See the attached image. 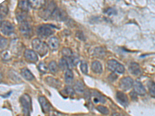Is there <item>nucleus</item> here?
Masks as SVG:
<instances>
[{
    "label": "nucleus",
    "instance_id": "6e6552de",
    "mask_svg": "<svg viewBox=\"0 0 155 116\" xmlns=\"http://www.w3.org/2000/svg\"><path fill=\"white\" fill-rule=\"evenodd\" d=\"M20 30L21 34L26 37H30L32 34V28L28 21L20 23Z\"/></svg>",
    "mask_w": 155,
    "mask_h": 116
},
{
    "label": "nucleus",
    "instance_id": "4be33fe9",
    "mask_svg": "<svg viewBox=\"0 0 155 116\" xmlns=\"http://www.w3.org/2000/svg\"><path fill=\"white\" fill-rule=\"evenodd\" d=\"M59 67L61 70L65 71L69 69L70 64L68 62V60L66 58H62L59 61Z\"/></svg>",
    "mask_w": 155,
    "mask_h": 116
},
{
    "label": "nucleus",
    "instance_id": "393cba45",
    "mask_svg": "<svg viewBox=\"0 0 155 116\" xmlns=\"http://www.w3.org/2000/svg\"><path fill=\"white\" fill-rule=\"evenodd\" d=\"M62 53L63 55L66 58H72L73 55V53L72 52L71 49L67 48H64L62 49Z\"/></svg>",
    "mask_w": 155,
    "mask_h": 116
},
{
    "label": "nucleus",
    "instance_id": "2f4dec72",
    "mask_svg": "<svg viewBox=\"0 0 155 116\" xmlns=\"http://www.w3.org/2000/svg\"><path fill=\"white\" fill-rule=\"evenodd\" d=\"M80 69H81V71L84 74H87L88 72V65L84 61H82L81 63V66H80Z\"/></svg>",
    "mask_w": 155,
    "mask_h": 116
},
{
    "label": "nucleus",
    "instance_id": "4c0bfd02",
    "mask_svg": "<svg viewBox=\"0 0 155 116\" xmlns=\"http://www.w3.org/2000/svg\"><path fill=\"white\" fill-rule=\"evenodd\" d=\"M117 77V76L116 75V74H111V75H110V80H112V79L113 81H114V80H115L116 79V78H117V77Z\"/></svg>",
    "mask_w": 155,
    "mask_h": 116
},
{
    "label": "nucleus",
    "instance_id": "aec40b11",
    "mask_svg": "<svg viewBox=\"0 0 155 116\" xmlns=\"http://www.w3.org/2000/svg\"><path fill=\"white\" fill-rule=\"evenodd\" d=\"M65 81L67 84L70 85L72 83L74 79V74L71 70H67L65 73Z\"/></svg>",
    "mask_w": 155,
    "mask_h": 116
},
{
    "label": "nucleus",
    "instance_id": "c85d7f7f",
    "mask_svg": "<svg viewBox=\"0 0 155 116\" xmlns=\"http://www.w3.org/2000/svg\"><path fill=\"white\" fill-rule=\"evenodd\" d=\"M95 55L97 56V57H98L102 58L105 55V53H104V49L101 48H96L95 50Z\"/></svg>",
    "mask_w": 155,
    "mask_h": 116
},
{
    "label": "nucleus",
    "instance_id": "cd10ccee",
    "mask_svg": "<svg viewBox=\"0 0 155 116\" xmlns=\"http://www.w3.org/2000/svg\"><path fill=\"white\" fill-rule=\"evenodd\" d=\"M48 67H49L50 71L51 72H52V73H56V72H58V65L56 64V61H51L50 63H49Z\"/></svg>",
    "mask_w": 155,
    "mask_h": 116
},
{
    "label": "nucleus",
    "instance_id": "f257e3e1",
    "mask_svg": "<svg viewBox=\"0 0 155 116\" xmlns=\"http://www.w3.org/2000/svg\"><path fill=\"white\" fill-rule=\"evenodd\" d=\"M32 45L34 50L41 56H44L48 53V46L39 38H35L33 40Z\"/></svg>",
    "mask_w": 155,
    "mask_h": 116
},
{
    "label": "nucleus",
    "instance_id": "bb28decb",
    "mask_svg": "<svg viewBox=\"0 0 155 116\" xmlns=\"http://www.w3.org/2000/svg\"><path fill=\"white\" fill-rule=\"evenodd\" d=\"M5 3H3L1 5V18L5 16L7 14L8 9L6 4H5Z\"/></svg>",
    "mask_w": 155,
    "mask_h": 116
},
{
    "label": "nucleus",
    "instance_id": "412c9836",
    "mask_svg": "<svg viewBox=\"0 0 155 116\" xmlns=\"http://www.w3.org/2000/svg\"><path fill=\"white\" fill-rule=\"evenodd\" d=\"M26 12L20 11L16 14V18L19 22V23H21L26 21L27 14H26Z\"/></svg>",
    "mask_w": 155,
    "mask_h": 116
},
{
    "label": "nucleus",
    "instance_id": "a878e982",
    "mask_svg": "<svg viewBox=\"0 0 155 116\" xmlns=\"http://www.w3.org/2000/svg\"><path fill=\"white\" fill-rule=\"evenodd\" d=\"M148 90L151 95L155 97V83L153 81H148L147 84Z\"/></svg>",
    "mask_w": 155,
    "mask_h": 116
},
{
    "label": "nucleus",
    "instance_id": "dca6fc26",
    "mask_svg": "<svg viewBox=\"0 0 155 116\" xmlns=\"http://www.w3.org/2000/svg\"><path fill=\"white\" fill-rule=\"evenodd\" d=\"M46 81L47 84L53 87V88H59L60 86V83L58 79H54L51 77H47L46 78Z\"/></svg>",
    "mask_w": 155,
    "mask_h": 116
},
{
    "label": "nucleus",
    "instance_id": "b1692460",
    "mask_svg": "<svg viewBox=\"0 0 155 116\" xmlns=\"http://www.w3.org/2000/svg\"><path fill=\"white\" fill-rule=\"evenodd\" d=\"M74 89L77 93H83L84 91V86L83 84L81 81H78L74 85Z\"/></svg>",
    "mask_w": 155,
    "mask_h": 116
},
{
    "label": "nucleus",
    "instance_id": "5701e85b",
    "mask_svg": "<svg viewBox=\"0 0 155 116\" xmlns=\"http://www.w3.org/2000/svg\"><path fill=\"white\" fill-rule=\"evenodd\" d=\"M93 102L95 103H98V102H101L102 103H104L106 102L104 97L100 94L97 91H95L93 93Z\"/></svg>",
    "mask_w": 155,
    "mask_h": 116
},
{
    "label": "nucleus",
    "instance_id": "39448f33",
    "mask_svg": "<svg viewBox=\"0 0 155 116\" xmlns=\"http://www.w3.org/2000/svg\"><path fill=\"white\" fill-rule=\"evenodd\" d=\"M51 18L56 21L62 22L66 20L67 15L62 9L56 8L51 14Z\"/></svg>",
    "mask_w": 155,
    "mask_h": 116
},
{
    "label": "nucleus",
    "instance_id": "2eb2a0df",
    "mask_svg": "<svg viewBox=\"0 0 155 116\" xmlns=\"http://www.w3.org/2000/svg\"><path fill=\"white\" fill-rule=\"evenodd\" d=\"M59 41L57 38L52 37L48 41V47L52 51H56L59 47Z\"/></svg>",
    "mask_w": 155,
    "mask_h": 116
},
{
    "label": "nucleus",
    "instance_id": "7ed1b4c3",
    "mask_svg": "<svg viewBox=\"0 0 155 116\" xmlns=\"http://www.w3.org/2000/svg\"><path fill=\"white\" fill-rule=\"evenodd\" d=\"M21 106L23 108V112L26 116H30L31 108V99L30 96L27 94H24L20 99Z\"/></svg>",
    "mask_w": 155,
    "mask_h": 116
},
{
    "label": "nucleus",
    "instance_id": "7c9ffc66",
    "mask_svg": "<svg viewBox=\"0 0 155 116\" xmlns=\"http://www.w3.org/2000/svg\"><path fill=\"white\" fill-rule=\"evenodd\" d=\"M38 69L40 72L42 73H46L48 71V67L44 63H40L38 66Z\"/></svg>",
    "mask_w": 155,
    "mask_h": 116
},
{
    "label": "nucleus",
    "instance_id": "473e14b6",
    "mask_svg": "<svg viewBox=\"0 0 155 116\" xmlns=\"http://www.w3.org/2000/svg\"><path fill=\"white\" fill-rule=\"evenodd\" d=\"M1 57L3 60H8L10 58V55L9 53V51L5 50L3 51L1 53Z\"/></svg>",
    "mask_w": 155,
    "mask_h": 116
},
{
    "label": "nucleus",
    "instance_id": "f704fd0d",
    "mask_svg": "<svg viewBox=\"0 0 155 116\" xmlns=\"http://www.w3.org/2000/svg\"><path fill=\"white\" fill-rule=\"evenodd\" d=\"M7 44V40L6 39L2 37H1V48L3 49Z\"/></svg>",
    "mask_w": 155,
    "mask_h": 116
},
{
    "label": "nucleus",
    "instance_id": "f3484780",
    "mask_svg": "<svg viewBox=\"0 0 155 116\" xmlns=\"http://www.w3.org/2000/svg\"><path fill=\"white\" fill-rule=\"evenodd\" d=\"M92 70L97 74H100L102 72V67L101 63L98 61H95L92 64Z\"/></svg>",
    "mask_w": 155,
    "mask_h": 116
},
{
    "label": "nucleus",
    "instance_id": "0eeeda50",
    "mask_svg": "<svg viewBox=\"0 0 155 116\" xmlns=\"http://www.w3.org/2000/svg\"><path fill=\"white\" fill-rule=\"evenodd\" d=\"M133 85V81L131 77H125L120 79V87L122 90L127 91L132 88Z\"/></svg>",
    "mask_w": 155,
    "mask_h": 116
},
{
    "label": "nucleus",
    "instance_id": "20e7f679",
    "mask_svg": "<svg viewBox=\"0 0 155 116\" xmlns=\"http://www.w3.org/2000/svg\"><path fill=\"white\" fill-rule=\"evenodd\" d=\"M108 68L112 72H117L119 74H123L125 72L124 66L114 59L108 61Z\"/></svg>",
    "mask_w": 155,
    "mask_h": 116
},
{
    "label": "nucleus",
    "instance_id": "4468645a",
    "mask_svg": "<svg viewBox=\"0 0 155 116\" xmlns=\"http://www.w3.org/2000/svg\"><path fill=\"white\" fill-rule=\"evenodd\" d=\"M46 2L45 1H38V0H32L29 1L30 6L31 8L34 9H40L44 7Z\"/></svg>",
    "mask_w": 155,
    "mask_h": 116
},
{
    "label": "nucleus",
    "instance_id": "9b49d317",
    "mask_svg": "<svg viewBox=\"0 0 155 116\" xmlns=\"http://www.w3.org/2000/svg\"><path fill=\"white\" fill-rule=\"evenodd\" d=\"M133 86L134 88V92L136 93L137 95H145L146 90L140 81H135L133 83Z\"/></svg>",
    "mask_w": 155,
    "mask_h": 116
},
{
    "label": "nucleus",
    "instance_id": "6ab92c4d",
    "mask_svg": "<svg viewBox=\"0 0 155 116\" xmlns=\"http://www.w3.org/2000/svg\"><path fill=\"white\" fill-rule=\"evenodd\" d=\"M18 6L21 11L24 12H28L30 7L29 1H20L19 2Z\"/></svg>",
    "mask_w": 155,
    "mask_h": 116
},
{
    "label": "nucleus",
    "instance_id": "c9c22d12",
    "mask_svg": "<svg viewBox=\"0 0 155 116\" xmlns=\"http://www.w3.org/2000/svg\"><path fill=\"white\" fill-rule=\"evenodd\" d=\"M116 11L115 9L112 8H109L108 9H107L106 11V13L108 14L109 16H111L112 14H116Z\"/></svg>",
    "mask_w": 155,
    "mask_h": 116
},
{
    "label": "nucleus",
    "instance_id": "9d476101",
    "mask_svg": "<svg viewBox=\"0 0 155 116\" xmlns=\"http://www.w3.org/2000/svg\"><path fill=\"white\" fill-rule=\"evenodd\" d=\"M116 97L117 101L120 104L123 105V106H127L129 103L127 95H126L124 93L121 91H118L116 93Z\"/></svg>",
    "mask_w": 155,
    "mask_h": 116
},
{
    "label": "nucleus",
    "instance_id": "ddd939ff",
    "mask_svg": "<svg viewBox=\"0 0 155 116\" xmlns=\"http://www.w3.org/2000/svg\"><path fill=\"white\" fill-rule=\"evenodd\" d=\"M129 72L133 75L138 76L141 73V70L139 65L136 63H132L130 64L129 67Z\"/></svg>",
    "mask_w": 155,
    "mask_h": 116
},
{
    "label": "nucleus",
    "instance_id": "f03ea898",
    "mask_svg": "<svg viewBox=\"0 0 155 116\" xmlns=\"http://www.w3.org/2000/svg\"><path fill=\"white\" fill-rule=\"evenodd\" d=\"M55 27L50 24L40 26L37 29V34L41 38H46L52 35L55 32Z\"/></svg>",
    "mask_w": 155,
    "mask_h": 116
},
{
    "label": "nucleus",
    "instance_id": "e433bc0d",
    "mask_svg": "<svg viewBox=\"0 0 155 116\" xmlns=\"http://www.w3.org/2000/svg\"><path fill=\"white\" fill-rule=\"evenodd\" d=\"M79 33L77 32V37L78 38H79L80 40H83V39L84 38V37L83 34L81 32H79Z\"/></svg>",
    "mask_w": 155,
    "mask_h": 116
},
{
    "label": "nucleus",
    "instance_id": "a211bd4d",
    "mask_svg": "<svg viewBox=\"0 0 155 116\" xmlns=\"http://www.w3.org/2000/svg\"><path fill=\"white\" fill-rule=\"evenodd\" d=\"M21 74L23 78L28 81H32L33 79H34V77L32 73L30 72L29 70L26 68L21 70Z\"/></svg>",
    "mask_w": 155,
    "mask_h": 116
},
{
    "label": "nucleus",
    "instance_id": "423d86ee",
    "mask_svg": "<svg viewBox=\"0 0 155 116\" xmlns=\"http://www.w3.org/2000/svg\"><path fill=\"white\" fill-rule=\"evenodd\" d=\"M1 31L4 35L9 36L14 32V26L8 21H3L1 23Z\"/></svg>",
    "mask_w": 155,
    "mask_h": 116
},
{
    "label": "nucleus",
    "instance_id": "c756f323",
    "mask_svg": "<svg viewBox=\"0 0 155 116\" xmlns=\"http://www.w3.org/2000/svg\"><path fill=\"white\" fill-rule=\"evenodd\" d=\"M97 109L98 111H99L100 113L104 115H107L109 113V109L106 108V107L101 106V105H99L97 107Z\"/></svg>",
    "mask_w": 155,
    "mask_h": 116
},
{
    "label": "nucleus",
    "instance_id": "f8f14e48",
    "mask_svg": "<svg viewBox=\"0 0 155 116\" xmlns=\"http://www.w3.org/2000/svg\"><path fill=\"white\" fill-rule=\"evenodd\" d=\"M40 104L41 105L43 112L45 113H48L50 109V105L46 98L44 96H40L38 98Z\"/></svg>",
    "mask_w": 155,
    "mask_h": 116
},
{
    "label": "nucleus",
    "instance_id": "72a5a7b5",
    "mask_svg": "<svg viewBox=\"0 0 155 116\" xmlns=\"http://www.w3.org/2000/svg\"><path fill=\"white\" fill-rule=\"evenodd\" d=\"M65 92L67 95H74V91L73 88H71L70 87H67L65 89Z\"/></svg>",
    "mask_w": 155,
    "mask_h": 116
},
{
    "label": "nucleus",
    "instance_id": "1a4fd4ad",
    "mask_svg": "<svg viewBox=\"0 0 155 116\" xmlns=\"http://www.w3.org/2000/svg\"><path fill=\"white\" fill-rule=\"evenodd\" d=\"M24 56L26 59L31 63H36L38 61V56L35 51L30 49L26 50L24 53Z\"/></svg>",
    "mask_w": 155,
    "mask_h": 116
}]
</instances>
